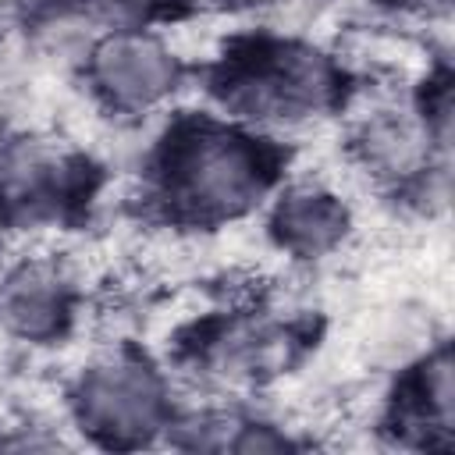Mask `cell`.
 <instances>
[{
  "label": "cell",
  "instance_id": "7",
  "mask_svg": "<svg viewBox=\"0 0 455 455\" xmlns=\"http://www.w3.org/2000/svg\"><path fill=\"white\" fill-rule=\"evenodd\" d=\"M78 316L75 281L46 259H21L0 274V331L28 341H60Z\"/></svg>",
  "mask_w": 455,
  "mask_h": 455
},
{
  "label": "cell",
  "instance_id": "10",
  "mask_svg": "<svg viewBox=\"0 0 455 455\" xmlns=\"http://www.w3.org/2000/svg\"><path fill=\"white\" fill-rule=\"evenodd\" d=\"M267 235L291 259L316 263L345 245L352 235V210L334 188L320 181H295L270 199Z\"/></svg>",
  "mask_w": 455,
  "mask_h": 455
},
{
  "label": "cell",
  "instance_id": "3",
  "mask_svg": "<svg viewBox=\"0 0 455 455\" xmlns=\"http://www.w3.org/2000/svg\"><path fill=\"white\" fill-rule=\"evenodd\" d=\"M75 427L107 448H142L174 419L171 384L146 355L110 352L78 370L68 387Z\"/></svg>",
  "mask_w": 455,
  "mask_h": 455
},
{
  "label": "cell",
  "instance_id": "6",
  "mask_svg": "<svg viewBox=\"0 0 455 455\" xmlns=\"http://www.w3.org/2000/svg\"><path fill=\"white\" fill-rule=\"evenodd\" d=\"M352 160L402 199L427 178L448 171V153L430 139L412 107L370 114L352 132Z\"/></svg>",
  "mask_w": 455,
  "mask_h": 455
},
{
  "label": "cell",
  "instance_id": "9",
  "mask_svg": "<svg viewBox=\"0 0 455 455\" xmlns=\"http://www.w3.org/2000/svg\"><path fill=\"white\" fill-rule=\"evenodd\" d=\"M196 352L210 377L224 384H259L288 366L295 338L284 323L263 313H224L203 327Z\"/></svg>",
  "mask_w": 455,
  "mask_h": 455
},
{
  "label": "cell",
  "instance_id": "2",
  "mask_svg": "<svg viewBox=\"0 0 455 455\" xmlns=\"http://www.w3.org/2000/svg\"><path fill=\"white\" fill-rule=\"evenodd\" d=\"M213 92L228 117L252 128L302 124L341 107L345 71L331 53L295 39H245L224 53Z\"/></svg>",
  "mask_w": 455,
  "mask_h": 455
},
{
  "label": "cell",
  "instance_id": "11",
  "mask_svg": "<svg viewBox=\"0 0 455 455\" xmlns=\"http://www.w3.org/2000/svg\"><path fill=\"white\" fill-rule=\"evenodd\" d=\"M178 4L181 0H64L60 7L75 21L96 32H114V28H153Z\"/></svg>",
  "mask_w": 455,
  "mask_h": 455
},
{
  "label": "cell",
  "instance_id": "8",
  "mask_svg": "<svg viewBox=\"0 0 455 455\" xmlns=\"http://www.w3.org/2000/svg\"><path fill=\"white\" fill-rule=\"evenodd\" d=\"M451 348L448 341L427 345V352L412 355L387 405V427L405 444L419 448H448L455 423V380H451Z\"/></svg>",
  "mask_w": 455,
  "mask_h": 455
},
{
  "label": "cell",
  "instance_id": "1",
  "mask_svg": "<svg viewBox=\"0 0 455 455\" xmlns=\"http://www.w3.org/2000/svg\"><path fill=\"white\" fill-rule=\"evenodd\" d=\"M284 171V149L228 114H185L149 153V196L188 228L238 220L263 206Z\"/></svg>",
  "mask_w": 455,
  "mask_h": 455
},
{
  "label": "cell",
  "instance_id": "12",
  "mask_svg": "<svg viewBox=\"0 0 455 455\" xmlns=\"http://www.w3.org/2000/svg\"><path fill=\"white\" fill-rule=\"evenodd\" d=\"M380 4L412 18H444L451 11V0H380Z\"/></svg>",
  "mask_w": 455,
  "mask_h": 455
},
{
  "label": "cell",
  "instance_id": "4",
  "mask_svg": "<svg viewBox=\"0 0 455 455\" xmlns=\"http://www.w3.org/2000/svg\"><path fill=\"white\" fill-rule=\"evenodd\" d=\"M92 196V167L85 156L39 139H0V220L18 231L68 220Z\"/></svg>",
  "mask_w": 455,
  "mask_h": 455
},
{
  "label": "cell",
  "instance_id": "5",
  "mask_svg": "<svg viewBox=\"0 0 455 455\" xmlns=\"http://www.w3.org/2000/svg\"><path fill=\"white\" fill-rule=\"evenodd\" d=\"M82 75L110 114H149L181 89L185 68L153 28H114L89 39Z\"/></svg>",
  "mask_w": 455,
  "mask_h": 455
}]
</instances>
